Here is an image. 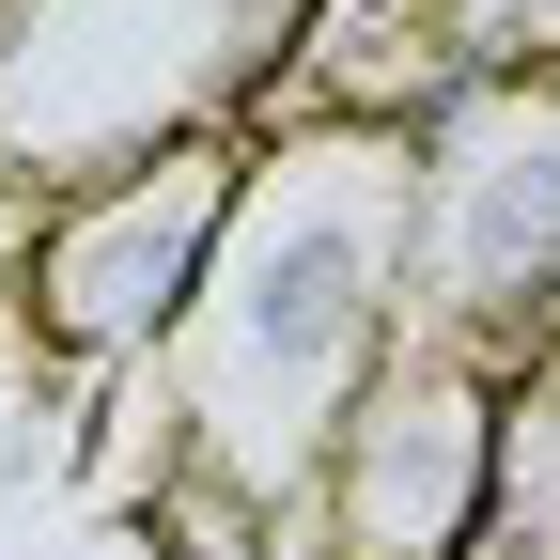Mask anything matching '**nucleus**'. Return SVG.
Instances as JSON below:
<instances>
[{"mask_svg": "<svg viewBox=\"0 0 560 560\" xmlns=\"http://www.w3.org/2000/svg\"><path fill=\"white\" fill-rule=\"evenodd\" d=\"M234 202H249V140L234 125H187L125 172H79L32 234V280H16V342L62 374V389H109L140 374L156 342L202 312V280L234 249Z\"/></svg>", "mask_w": 560, "mask_h": 560, "instance_id": "f03ea898", "label": "nucleus"}, {"mask_svg": "<svg viewBox=\"0 0 560 560\" xmlns=\"http://www.w3.org/2000/svg\"><path fill=\"white\" fill-rule=\"evenodd\" d=\"M499 420H514V389H482L467 359L405 342V359L342 405V436L312 467L327 560H467L482 499H499Z\"/></svg>", "mask_w": 560, "mask_h": 560, "instance_id": "7ed1b4c3", "label": "nucleus"}, {"mask_svg": "<svg viewBox=\"0 0 560 560\" xmlns=\"http://www.w3.org/2000/svg\"><path fill=\"white\" fill-rule=\"evenodd\" d=\"M405 202H420V156L374 125H327L312 156L249 172L234 249L202 280V312L172 327L187 342L172 436L202 467H249L280 499L327 467L342 405L405 359Z\"/></svg>", "mask_w": 560, "mask_h": 560, "instance_id": "f257e3e1", "label": "nucleus"}]
</instances>
